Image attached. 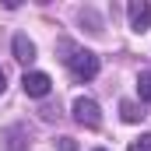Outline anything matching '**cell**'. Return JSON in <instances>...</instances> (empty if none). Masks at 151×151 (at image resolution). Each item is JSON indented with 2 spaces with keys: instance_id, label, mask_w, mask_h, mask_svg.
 I'll return each mask as SVG.
<instances>
[{
  "instance_id": "11",
  "label": "cell",
  "mask_w": 151,
  "mask_h": 151,
  "mask_svg": "<svg viewBox=\"0 0 151 151\" xmlns=\"http://www.w3.org/2000/svg\"><path fill=\"white\" fill-rule=\"evenodd\" d=\"M95 151H106V148H95Z\"/></svg>"
},
{
  "instance_id": "8",
  "label": "cell",
  "mask_w": 151,
  "mask_h": 151,
  "mask_svg": "<svg viewBox=\"0 0 151 151\" xmlns=\"http://www.w3.org/2000/svg\"><path fill=\"white\" fill-rule=\"evenodd\" d=\"M127 151H151V134H141L137 141H130V148Z\"/></svg>"
},
{
  "instance_id": "10",
  "label": "cell",
  "mask_w": 151,
  "mask_h": 151,
  "mask_svg": "<svg viewBox=\"0 0 151 151\" xmlns=\"http://www.w3.org/2000/svg\"><path fill=\"white\" fill-rule=\"evenodd\" d=\"M4 88H7V74H4V67H0V95H4Z\"/></svg>"
},
{
  "instance_id": "3",
  "label": "cell",
  "mask_w": 151,
  "mask_h": 151,
  "mask_svg": "<svg viewBox=\"0 0 151 151\" xmlns=\"http://www.w3.org/2000/svg\"><path fill=\"white\" fill-rule=\"evenodd\" d=\"M21 88H25V95H32V99H46V95L53 91V77L42 74V70H32V74L21 77Z\"/></svg>"
},
{
  "instance_id": "4",
  "label": "cell",
  "mask_w": 151,
  "mask_h": 151,
  "mask_svg": "<svg viewBox=\"0 0 151 151\" xmlns=\"http://www.w3.org/2000/svg\"><path fill=\"white\" fill-rule=\"evenodd\" d=\"M127 14H130V28L134 32H148L151 28V4L148 0H130Z\"/></svg>"
},
{
  "instance_id": "5",
  "label": "cell",
  "mask_w": 151,
  "mask_h": 151,
  "mask_svg": "<svg viewBox=\"0 0 151 151\" xmlns=\"http://www.w3.org/2000/svg\"><path fill=\"white\" fill-rule=\"evenodd\" d=\"M11 49H14V60H18V63H32V60H35V42L28 35H14Z\"/></svg>"
},
{
  "instance_id": "9",
  "label": "cell",
  "mask_w": 151,
  "mask_h": 151,
  "mask_svg": "<svg viewBox=\"0 0 151 151\" xmlns=\"http://www.w3.org/2000/svg\"><path fill=\"white\" fill-rule=\"evenodd\" d=\"M56 148H60V151H77V144H74V137H60Z\"/></svg>"
},
{
  "instance_id": "6",
  "label": "cell",
  "mask_w": 151,
  "mask_h": 151,
  "mask_svg": "<svg viewBox=\"0 0 151 151\" xmlns=\"http://www.w3.org/2000/svg\"><path fill=\"white\" fill-rule=\"evenodd\" d=\"M119 116H123V123H141L148 113H144L137 102H119Z\"/></svg>"
},
{
  "instance_id": "1",
  "label": "cell",
  "mask_w": 151,
  "mask_h": 151,
  "mask_svg": "<svg viewBox=\"0 0 151 151\" xmlns=\"http://www.w3.org/2000/svg\"><path fill=\"white\" fill-rule=\"evenodd\" d=\"M60 53H67L63 63L70 67V74H74L77 81H91V77L99 74V56H95L91 49H77V46H70V42H63Z\"/></svg>"
},
{
  "instance_id": "7",
  "label": "cell",
  "mask_w": 151,
  "mask_h": 151,
  "mask_svg": "<svg viewBox=\"0 0 151 151\" xmlns=\"http://www.w3.org/2000/svg\"><path fill=\"white\" fill-rule=\"evenodd\" d=\"M137 95H141V102L151 106V70H141L137 74Z\"/></svg>"
},
{
  "instance_id": "2",
  "label": "cell",
  "mask_w": 151,
  "mask_h": 151,
  "mask_svg": "<svg viewBox=\"0 0 151 151\" xmlns=\"http://www.w3.org/2000/svg\"><path fill=\"white\" fill-rule=\"evenodd\" d=\"M74 119L81 123V127H88V130L102 127V109H99V102L88 99V95H77L74 99Z\"/></svg>"
}]
</instances>
